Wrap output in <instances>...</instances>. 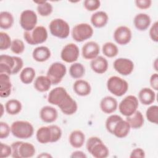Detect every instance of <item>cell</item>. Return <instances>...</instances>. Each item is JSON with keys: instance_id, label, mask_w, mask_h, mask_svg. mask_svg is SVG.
<instances>
[{"instance_id": "6da1fadb", "label": "cell", "mask_w": 158, "mask_h": 158, "mask_svg": "<svg viewBox=\"0 0 158 158\" xmlns=\"http://www.w3.org/2000/svg\"><path fill=\"white\" fill-rule=\"evenodd\" d=\"M23 61L17 56L2 54L0 56V73L15 75L22 70Z\"/></svg>"}, {"instance_id": "7a4b0ae2", "label": "cell", "mask_w": 158, "mask_h": 158, "mask_svg": "<svg viewBox=\"0 0 158 158\" xmlns=\"http://www.w3.org/2000/svg\"><path fill=\"white\" fill-rule=\"evenodd\" d=\"M12 135L19 139H28L34 133V128L31 123L28 121L17 120L14 122L11 126Z\"/></svg>"}, {"instance_id": "3957f363", "label": "cell", "mask_w": 158, "mask_h": 158, "mask_svg": "<svg viewBox=\"0 0 158 158\" xmlns=\"http://www.w3.org/2000/svg\"><path fill=\"white\" fill-rule=\"evenodd\" d=\"M12 148L11 156L14 158H30L36 152L33 144L28 142L15 141L10 145Z\"/></svg>"}, {"instance_id": "277c9868", "label": "cell", "mask_w": 158, "mask_h": 158, "mask_svg": "<svg viewBox=\"0 0 158 158\" xmlns=\"http://www.w3.org/2000/svg\"><path fill=\"white\" fill-rule=\"evenodd\" d=\"M48 34L46 28L41 25L36 26L31 31L23 33V38L30 45H37L44 43L48 39Z\"/></svg>"}, {"instance_id": "5b68a950", "label": "cell", "mask_w": 158, "mask_h": 158, "mask_svg": "<svg viewBox=\"0 0 158 158\" xmlns=\"http://www.w3.org/2000/svg\"><path fill=\"white\" fill-rule=\"evenodd\" d=\"M107 89L114 95L120 97L125 94L128 89V82L117 76H112L107 81Z\"/></svg>"}, {"instance_id": "8992f818", "label": "cell", "mask_w": 158, "mask_h": 158, "mask_svg": "<svg viewBox=\"0 0 158 158\" xmlns=\"http://www.w3.org/2000/svg\"><path fill=\"white\" fill-rule=\"evenodd\" d=\"M49 28L52 36L60 39L67 38L70 33V26L62 19L52 20L49 23Z\"/></svg>"}, {"instance_id": "52a82bcc", "label": "cell", "mask_w": 158, "mask_h": 158, "mask_svg": "<svg viewBox=\"0 0 158 158\" xmlns=\"http://www.w3.org/2000/svg\"><path fill=\"white\" fill-rule=\"evenodd\" d=\"M94 31L88 23H81L75 25L72 30V38L77 42H83L92 37Z\"/></svg>"}, {"instance_id": "ba28073f", "label": "cell", "mask_w": 158, "mask_h": 158, "mask_svg": "<svg viewBox=\"0 0 158 158\" xmlns=\"http://www.w3.org/2000/svg\"><path fill=\"white\" fill-rule=\"evenodd\" d=\"M66 72V66L61 62H56L49 66L46 76L51 80L52 85H57L61 82Z\"/></svg>"}, {"instance_id": "9c48e42d", "label": "cell", "mask_w": 158, "mask_h": 158, "mask_svg": "<svg viewBox=\"0 0 158 158\" xmlns=\"http://www.w3.org/2000/svg\"><path fill=\"white\" fill-rule=\"evenodd\" d=\"M139 106L138 98L133 95H128L123 98L118 104V110L124 116L128 117L133 114Z\"/></svg>"}, {"instance_id": "30bf717a", "label": "cell", "mask_w": 158, "mask_h": 158, "mask_svg": "<svg viewBox=\"0 0 158 158\" xmlns=\"http://www.w3.org/2000/svg\"><path fill=\"white\" fill-rule=\"evenodd\" d=\"M38 22L36 14L31 9H26L20 15V25L26 31H31L36 27Z\"/></svg>"}, {"instance_id": "8fae6325", "label": "cell", "mask_w": 158, "mask_h": 158, "mask_svg": "<svg viewBox=\"0 0 158 158\" xmlns=\"http://www.w3.org/2000/svg\"><path fill=\"white\" fill-rule=\"evenodd\" d=\"M80 56V50L77 45L74 43L67 44L62 49L60 57L67 63H74Z\"/></svg>"}, {"instance_id": "7c38bea8", "label": "cell", "mask_w": 158, "mask_h": 158, "mask_svg": "<svg viewBox=\"0 0 158 158\" xmlns=\"http://www.w3.org/2000/svg\"><path fill=\"white\" fill-rule=\"evenodd\" d=\"M113 66L114 69L120 74L123 76L129 75L134 69L133 62L127 58H118L114 62Z\"/></svg>"}, {"instance_id": "4fadbf2b", "label": "cell", "mask_w": 158, "mask_h": 158, "mask_svg": "<svg viewBox=\"0 0 158 158\" xmlns=\"http://www.w3.org/2000/svg\"><path fill=\"white\" fill-rule=\"evenodd\" d=\"M132 38V33L130 28L127 26L117 27L114 33L115 41L120 45H126L129 43Z\"/></svg>"}, {"instance_id": "5bb4252c", "label": "cell", "mask_w": 158, "mask_h": 158, "mask_svg": "<svg viewBox=\"0 0 158 158\" xmlns=\"http://www.w3.org/2000/svg\"><path fill=\"white\" fill-rule=\"evenodd\" d=\"M69 95L66 89L62 87H56L49 92L48 96V101L52 105L59 106Z\"/></svg>"}, {"instance_id": "9a60e30c", "label": "cell", "mask_w": 158, "mask_h": 158, "mask_svg": "<svg viewBox=\"0 0 158 158\" xmlns=\"http://www.w3.org/2000/svg\"><path fill=\"white\" fill-rule=\"evenodd\" d=\"M100 52L99 44L93 41L86 43L81 48V54L86 60H93L98 56Z\"/></svg>"}, {"instance_id": "2e32d148", "label": "cell", "mask_w": 158, "mask_h": 158, "mask_svg": "<svg viewBox=\"0 0 158 158\" xmlns=\"http://www.w3.org/2000/svg\"><path fill=\"white\" fill-rule=\"evenodd\" d=\"M40 116L43 122L51 123L57 120L58 112L54 107L50 106H45L41 109Z\"/></svg>"}, {"instance_id": "e0dca14e", "label": "cell", "mask_w": 158, "mask_h": 158, "mask_svg": "<svg viewBox=\"0 0 158 158\" xmlns=\"http://www.w3.org/2000/svg\"><path fill=\"white\" fill-rule=\"evenodd\" d=\"M58 107L62 112L67 115L74 114L78 109L77 102L69 94Z\"/></svg>"}, {"instance_id": "ac0fdd59", "label": "cell", "mask_w": 158, "mask_h": 158, "mask_svg": "<svg viewBox=\"0 0 158 158\" xmlns=\"http://www.w3.org/2000/svg\"><path fill=\"white\" fill-rule=\"evenodd\" d=\"M130 130L131 127L128 122L122 118L115 125L112 134L118 138H123L129 134Z\"/></svg>"}, {"instance_id": "d6986e66", "label": "cell", "mask_w": 158, "mask_h": 158, "mask_svg": "<svg viewBox=\"0 0 158 158\" xmlns=\"http://www.w3.org/2000/svg\"><path fill=\"white\" fill-rule=\"evenodd\" d=\"M117 101L114 98L110 96H105L100 102L101 110L107 114L114 112L117 110Z\"/></svg>"}, {"instance_id": "ffe728a7", "label": "cell", "mask_w": 158, "mask_h": 158, "mask_svg": "<svg viewBox=\"0 0 158 158\" xmlns=\"http://www.w3.org/2000/svg\"><path fill=\"white\" fill-rule=\"evenodd\" d=\"M151 19L150 16L145 13L136 14L133 19V23L135 28L139 31H145L150 26Z\"/></svg>"}, {"instance_id": "44dd1931", "label": "cell", "mask_w": 158, "mask_h": 158, "mask_svg": "<svg viewBox=\"0 0 158 158\" xmlns=\"http://www.w3.org/2000/svg\"><path fill=\"white\" fill-rule=\"evenodd\" d=\"M90 66L93 71L98 74H102L105 73L108 69L107 60L101 56H98L94 59L91 60Z\"/></svg>"}, {"instance_id": "7402d4cb", "label": "cell", "mask_w": 158, "mask_h": 158, "mask_svg": "<svg viewBox=\"0 0 158 158\" xmlns=\"http://www.w3.org/2000/svg\"><path fill=\"white\" fill-rule=\"evenodd\" d=\"M74 92L80 96H86L91 93V86L86 80L78 79L75 81L73 85Z\"/></svg>"}, {"instance_id": "603a6c76", "label": "cell", "mask_w": 158, "mask_h": 158, "mask_svg": "<svg viewBox=\"0 0 158 158\" xmlns=\"http://www.w3.org/2000/svg\"><path fill=\"white\" fill-rule=\"evenodd\" d=\"M138 99L143 105H151L155 101L156 93L152 89L147 87L143 88L138 93Z\"/></svg>"}, {"instance_id": "cb8c5ba5", "label": "cell", "mask_w": 158, "mask_h": 158, "mask_svg": "<svg viewBox=\"0 0 158 158\" xmlns=\"http://www.w3.org/2000/svg\"><path fill=\"white\" fill-rule=\"evenodd\" d=\"M51 56L50 49L44 46H38L32 52V57L35 60L38 62H43L48 60Z\"/></svg>"}, {"instance_id": "d4e9b609", "label": "cell", "mask_w": 158, "mask_h": 158, "mask_svg": "<svg viewBox=\"0 0 158 158\" xmlns=\"http://www.w3.org/2000/svg\"><path fill=\"white\" fill-rule=\"evenodd\" d=\"M91 23L96 28H102L105 27L109 20L107 14L104 11H97L91 16Z\"/></svg>"}, {"instance_id": "484cf974", "label": "cell", "mask_w": 158, "mask_h": 158, "mask_svg": "<svg viewBox=\"0 0 158 158\" xmlns=\"http://www.w3.org/2000/svg\"><path fill=\"white\" fill-rule=\"evenodd\" d=\"M0 96L1 98H7L11 93L12 83L10 77L6 73H0Z\"/></svg>"}, {"instance_id": "4316f807", "label": "cell", "mask_w": 158, "mask_h": 158, "mask_svg": "<svg viewBox=\"0 0 158 158\" xmlns=\"http://www.w3.org/2000/svg\"><path fill=\"white\" fill-rule=\"evenodd\" d=\"M69 141L70 144L74 148H80L83 146L85 141V133L79 130L72 131L69 135Z\"/></svg>"}, {"instance_id": "83f0119b", "label": "cell", "mask_w": 158, "mask_h": 158, "mask_svg": "<svg viewBox=\"0 0 158 158\" xmlns=\"http://www.w3.org/2000/svg\"><path fill=\"white\" fill-rule=\"evenodd\" d=\"M126 120L129 123L131 128L139 129L143 127L144 122V117L139 110H136L131 115L126 117Z\"/></svg>"}, {"instance_id": "f1b7e54d", "label": "cell", "mask_w": 158, "mask_h": 158, "mask_svg": "<svg viewBox=\"0 0 158 158\" xmlns=\"http://www.w3.org/2000/svg\"><path fill=\"white\" fill-rule=\"evenodd\" d=\"M52 83L47 76L40 75L36 77L34 81L35 89L41 93L48 91L51 86Z\"/></svg>"}, {"instance_id": "f546056e", "label": "cell", "mask_w": 158, "mask_h": 158, "mask_svg": "<svg viewBox=\"0 0 158 158\" xmlns=\"http://www.w3.org/2000/svg\"><path fill=\"white\" fill-rule=\"evenodd\" d=\"M37 141L41 144H46L51 142V130L49 126H43L39 128L36 133Z\"/></svg>"}, {"instance_id": "4dcf8cb0", "label": "cell", "mask_w": 158, "mask_h": 158, "mask_svg": "<svg viewBox=\"0 0 158 158\" xmlns=\"http://www.w3.org/2000/svg\"><path fill=\"white\" fill-rule=\"evenodd\" d=\"M89 153L95 158H106L109 155V150L107 146L101 141L95 144Z\"/></svg>"}, {"instance_id": "1f68e13d", "label": "cell", "mask_w": 158, "mask_h": 158, "mask_svg": "<svg viewBox=\"0 0 158 158\" xmlns=\"http://www.w3.org/2000/svg\"><path fill=\"white\" fill-rule=\"evenodd\" d=\"M6 111L9 115H14L19 114L22 109V103L17 99H12L8 100L5 104Z\"/></svg>"}, {"instance_id": "d6a6232c", "label": "cell", "mask_w": 158, "mask_h": 158, "mask_svg": "<svg viewBox=\"0 0 158 158\" xmlns=\"http://www.w3.org/2000/svg\"><path fill=\"white\" fill-rule=\"evenodd\" d=\"M36 75L35 69L30 67H27L23 69L20 73V79L21 81L25 84L28 85L33 82Z\"/></svg>"}, {"instance_id": "836d02e7", "label": "cell", "mask_w": 158, "mask_h": 158, "mask_svg": "<svg viewBox=\"0 0 158 158\" xmlns=\"http://www.w3.org/2000/svg\"><path fill=\"white\" fill-rule=\"evenodd\" d=\"M14 17L12 14L7 11H2L0 13V27L7 30L11 28L14 24Z\"/></svg>"}, {"instance_id": "e575fe53", "label": "cell", "mask_w": 158, "mask_h": 158, "mask_svg": "<svg viewBox=\"0 0 158 158\" xmlns=\"http://www.w3.org/2000/svg\"><path fill=\"white\" fill-rule=\"evenodd\" d=\"M85 73V68L79 62L73 63L69 68V74L74 79H80Z\"/></svg>"}, {"instance_id": "d590c367", "label": "cell", "mask_w": 158, "mask_h": 158, "mask_svg": "<svg viewBox=\"0 0 158 158\" xmlns=\"http://www.w3.org/2000/svg\"><path fill=\"white\" fill-rule=\"evenodd\" d=\"M37 4V12L42 17H48L51 14L53 10V7L51 4L48 1H34Z\"/></svg>"}, {"instance_id": "8d00e7d4", "label": "cell", "mask_w": 158, "mask_h": 158, "mask_svg": "<svg viewBox=\"0 0 158 158\" xmlns=\"http://www.w3.org/2000/svg\"><path fill=\"white\" fill-rule=\"evenodd\" d=\"M103 54L109 58L115 57L118 53V49L116 44L112 42H106L102 48Z\"/></svg>"}, {"instance_id": "74e56055", "label": "cell", "mask_w": 158, "mask_h": 158, "mask_svg": "<svg viewBox=\"0 0 158 158\" xmlns=\"http://www.w3.org/2000/svg\"><path fill=\"white\" fill-rule=\"evenodd\" d=\"M147 120L152 123L157 124L158 123V106L152 105L149 107L146 111Z\"/></svg>"}, {"instance_id": "f35d334b", "label": "cell", "mask_w": 158, "mask_h": 158, "mask_svg": "<svg viewBox=\"0 0 158 158\" xmlns=\"http://www.w3.org/2000/svg\"><path fill=\"white\" fill-rule=\"evenodd\" d=\"M12 41L10 36L5 32H0V49L1 51L7 50L10 48Z\"/></svg>"}, {"instance_id": "ab89813d", "label": "cell", "mask_w": 158, "mask_h": 158, "mask_svg": "<svg viewBox=\"0 0 158 158\" xmlns=\"http://www.w3.org/2000/svg\"><path fill=\"white\" fill-rule=\"evenodd\" d=\"M25 48V44L23 41L19 39H15L12 41V44L10 46V50L12 52L16 54H22Z\"/></svg>"}, {"instance_id": "60d3db41", "label": "cell", "mask_w": 158, "mask_h": 158, "mask_svg": "<svg viewBox=\"0 0 158 158\" xmlns=\"http://www.w3.org/2000/svg\"><path fill=\"white\" fill-rule=\"evenodd\" d=\"M122 118L120 115L115 114L111 115L109 117H108L106 121V128L107 130V131L112 134L115 125L118 120H120Z\"/></svg>"}, {"instance_id": "b9f144b4", "label": "cell", "mask_w": 158, "mask_h": 158, "mask_svg": "<svg viewBox=\"0 0 158 158\" xmlns=\"http://www.w3.org/2000/svg\"><path fill=\"white\" fill-rule=\"evenodd\" d=\"M49 126L51 128V134H52L51 143H56L58 141L62 136V130L59 126L56 125H50Z\"/></svg>"}, {"instance_id": "7bdbcfd3", "label": "cell", "mask_w": 158, "mask_h": 158, "mask_svg": "<svg viewBox=\"0 0 158 158\" xmlns=\"http://www.w3.org/2000/svg\"><path fill=\"white\" fill-rule=\"evenodd\" d=\"M83 6L88 11H95L100 7L101 2L98 0H85L83 2Z\"/></svg>"}, {"instance_id": "ee69618b", "label": "cell", "mask_w": 158, "mask_h": 158, "mask_svg": "<svg viewBox=\"0 0 158 158\" xmlns=\"http://www.w3.org/2000/svg\"><path fill=\"white\" fill-rule=\"evenodd\" d=\"M10 132H11V129L9 125L6 122H0V138H7L9 136Z\"/></svg>"}, {"instance_id": "f6af8a7d", "label": "cell", "mask_w": 158, "mask_h": 158, "mask_svg": "<svg viewBox=\"0 0 158 158\" xmlns=\"http://www.w3.org/2000/svg\"><path fill=\"white\" fill-rule=\"evenodd\" d=\"M12 154V148L11 146L4 144L2 143H0V157L6 158Z\"/></svg>"}, {"instance_id": "bcb514c9", "label": "cell", "mask_w": 158, "mask_h": 158, "mask_svg": "<svg viewBox=\"0 0 158 158\" xmlns=\"http://www.w3.org/2000/svg\"><path fill=\"white\" fill-rule=\"evenodd\" d=\"M149 36L151 40L157 43L158 41V22L156 21L149 29Z\"/></svg>"}, {"instance_id": "7dc6e473", "label": "cell", "mask_w": 158, "mask_h": 158, "mask_svg": "<svg viewBox=\"0 0 158 158\" xmlns=\"http://www.w3.org/2000/svg\"><path fill=\"white\" fill-rule=\"evenodd\" d=\"M101 141H102L99 137H97V136H91L89 138L86 143V148L88 151V152H90V151L95 144Z\"/></svg>"}, {"instance_id": "c3c4849f", "label": "cell", "mask_w": 158, "mask_h": 158, "mask_svg": "<svg viewBox=\"0 0 158 158\" xmlns=\"http://www.w3.org/2000/svg\"><path fill=\"white\" fill-rule=\"evenodd\" d=\"M136 6L139 9H149L152 4L151 0H136L135 1Z\"/></svg>"}, {"instance_id": "681fc988", "label": "cell", "mask_w": 158, "mask_h": 158, "mask_svg": "<svg viewBox=\"0 0 158 158\" xmlns=\"http://www.w3.org/2000/svg\"><path fill=\"white\" fill-rule=\"evenodd\" d=\"M130 157V158H144L145 157V152L143 149L140 148H135L131 152Z\"/></svg>"}, {"instance_id": "f907efd6", "label": "cell", "mask_w": 158, "mask_h": 158, "mask_svg": "<svg viewBox=\"0 0 158 158\" xmlns=\"http://www.w3.org/2000/svg\"><path fill=\"white\" fill-rule=\"evenodd\" d=\"M149 83L151 88L153 89V90L157 91L158 89V74L157 73H154L151 75L150 79H149Z\"/></svg>"}, {"instance_id": "816d5d0a", "label": "cell", "mask_w": 158, "mask_h": 158, "mask_svg": "<svg viewBox=\"0 0 158 158\" xmlns=\"http://www.w3.org/2000/svg\"><path fill=\"white\" fill-rule=\"evenodd\" d=\"M72 158H86V155L81 151H75L70 156Z\"/></svg>"}, {"instance_id": "f5cc1de1", "label": "cell", "mask_w": 158, "mask_h": 158, "mask_svg": "<svg viewBox=\"0 0 158 158\" xmlns=\"http://www.w3.org/2000/svg\"><path fill=\"white\" fill-rule=\"evenodd\" d=\"M38 157H45V158H48V157H52V156L48 153V152H42L41 154H39L38 156Z\"/></svg>"}, {"instance_id": "db71d44e", "label": "cell", "mask_w": 158, "mask_h": 158, "mask_svg": "<svg viewBox=\"0 0 158 158\" xmlns=\"http://www.w3.org/2000/svg\"><path fill=\"white\" fill-rule=\"evenodd\" d=\"M1 117L3 115V110H4V106L2 104H1Z\"/></svg>"}]
</instances>
